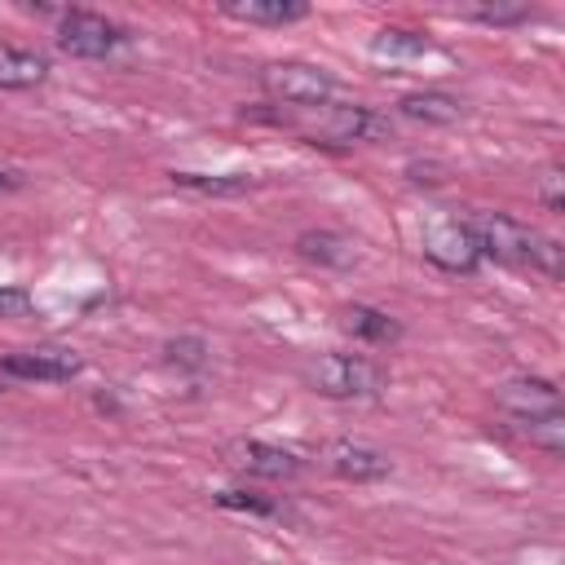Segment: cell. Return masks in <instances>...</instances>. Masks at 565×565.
<instances>
[{
  "label": "cell",
  "instance_id": "cell-1",
  "mask_svg": "<svg viewBox=\"0 0 565 565\" xmlns=\"http://www.w3.org/2000/svg\"><path fill=\"white\" fill-rule=\"evenodd\" d=\"M463 225L472 230L481 256H494L503 265H530L547 278H561L565 274V247L539 230H530L525 221L516 216H503V212H468Z\"/></svg>",
  "mask_w": 565,
  "mask_h": 565
},
{
  "label": "cell",
  "instance_id": "cell-2",
  "mask_svg": "<svg viewBox=\"0 0 565 565\" xmlns=\"http://www.w3.org/2000/svg\"><path fill=\"white\" fill-rule=\"evenodd\" d=\"M305 380L313 393L322 397H375L384 388V371L358 353H318L309 366H305Z\"/></svg>",
  "mask_w": 565,
  "mask_h": 565
},
{
  "label": "cell",
  "instance_id": "cell-3",
  "mask_svg": "<svg viewBox=\"0 0 565 565\" xmlns=\"http://www.w3.org/2000/svg\"><path fill=\"white\" fill-rule=\"evenodd\" d=\"M260 88L282 102V106H300V110H322L335 97V79L322 66L309 62H274L260 71Z\"/></svg>",
  "mask_w": 565,
  "mask_h": 565
},
{
  "label": "cell",
  "instance_id": "cell-4",
  "mask_svg": "<svg viewBox=\"0 0 565 565\" xmlns=\"http://www.w3.org/2000/svg\"><path fill=\"white\" fill-rule=\"evenodd\" d=\"M124 26L102 18V13H88V9H66L57 18V49L66 57H110L119 44H124Z\"/></svg>",
  "mask_w": 565,
  "mask_h": 565
},
{
  "label": "cell",
  "instance_id": "cell-5",
  "mask_svg": "<svg viewBox=\"0 0 565 565\" xmlns=\"http://www.w3.org/2000/svg\"><path fill=\"white\" fill-rule=\"evenodd\" d=\"M322 146H358V141H384L393 137V124L375 115L371 106H322V119L313 128Z\"/></svg>",
  "mask_w": 565,
  "mask_h": 565
},
{
  "label": "cell",
  "instance_id": "cell-6",
  "mask_svg": "<svg viewBox=\"0 0 565 565\" xmlns=\"http://www.w3.org/2000/svg\"><path fill=\"white\" fill-rule=\"evenodd\" d=\"M424 256L446 274H472L481 265V247L463 221H433L424 225Z\"/></svg>",
  "mask_w": 565,
  "mask_h": 565
},
{
  "label": "cell",
  "instance_id": "cell-7",
  "mask_svg": "<svg viewBox=\"0 0 565 565\" xmlns=\"http://www.w3.org/2000/svg\"><path fill=\"white\" fill-rule=\"evenodd\" d=\"M494 406H499L503 415H512L516 424H525V419H543V415H561V388H556L552 380L521 375V380L499 384Z\"/></svg>",
  "mask_w": 565,
  "mask_h": 565
},
{
  "label": "cell",
  "instance_id": "cell-8",
  "mask_svg": "<svg viewBox=\"0 0 565 565\" xmlns=\"http://www.w3.org/2000/svg\"><path fill=\"white\" fill-rule=\"evenodd\" d=\"M322 463H327L335 477H344V481H380V477L393 472V459H388L384 450H375V446H366V441H353V437L327 441V446H322Z\"/></svg>",
  "mask_w": 565,
  "mask_h": 565
},
{
  "label": "cell",
  "instance_id": "cell-9",
  "mask_svg": "<svg viewBox=\"0 0 565 565\" xmlns=\"http://www.w3.org/2000/svg\"><path fill=\"white\" fill-rule=\"evenodd\" d=\"M79 371H84V358L71 353V349H26V353H4L0 358V375H13V380L62 384V380H75Z\"/></svg>",
  "mask_w": 565,
  "mask_h": 565
},
{
  "label": "cell",
  "instance_id": "cell-10",
  "mask_svg": "<svg viewBox=\"0 0 565 565\" xmlns=\"http://www.w3.org/2000/svg\"><path fill=\"white\" fill-rule=\"evenodd\" d=\"M225 463L238 468V472H247V477H269V481H278V477H296V472H300V459H296L291 450H278V446L256 441V437H238V441H230V446H225Z\"/></svg>",
  "mask_w": 565,
  "mask_h": 565
},
{
  "label": "cell",
  "instance_id": "cell-11",
  "mask_svg": "<svg viewBox=\"0 0 565 565\" xmlns=\"http://www.w3.org/2000/svg\"><path fill=\"white\" fill-rule=\"evenodd\" d=\"M221 13L247 26H287L309 18V4L305 0H221Z\"/></svg>",
  "mask_w": 565,
  "mask_h": 565
},
{
  "label": "cell",
  "instance_id": "cell-12",
  "mask_svg": "<svg viewBox=\"0 0 565 565\" xmlns=\"http://www.w3.org/2000/svg\"><path fill=\"white\" fill-rule=\"evenodd\" d=\"M296 252L305 256V260H313V265H322V269H349L353 265V243L344 238V234H335V230H305L300 238H296Z\"/></svg>",
  "mask_w": 565,
  "mask_h": 565
},
{
  "label": "cell",
  "instance_id": "cell-13",
  "mask_svg": "<svg viewBox=\"0 0 565 565\" xmlns=\"http://www.w3.org/2000/svg\"><path fill=\"white\" fill-rule=\"evenodd\" d=\"M397 115H406V119H415V124H455V119L463 115V106H459V97H450V93L424 88V93H406V97L397 102Z\"/></svg>",
  "mask_w": 565,
  "mask_h": 565
},
{
  "label": "cell",
  "instance_id": "cell-14",
  "mask_svg": "<svg viewBox=\"0 0 565 565\" xmlns=\"http://www.w3.org/2000/svg\"><path fill=\"white\" fill-rule=\"evenodd\" d=\"M340 327L358 340H371V344H388L402 335V327L384 313V309H371V305H344L340 309Z\"/></svg>",
  "mask_w": 565,
  "mask_h": 565
},
{
  "label": "cell",
  "instance_id": "cell-15",
  "mask_svg": "<svg viewBox=\"0 0 565 565\" xmlns=\"http://www.w3.org/2000/svg\"><path fill=\"white\" fill-rule=\"evenodd\" d=\"M49 75V62L31 49H0V88H35Z\"/></svg>",
  "mask_w": 565,
  "mask_h": 565
},
{
  "label": "cell",
  "instance_id": "cell-16",
  "mask_svg": "<svg viewBox=\"0 0 565 565\" xmlns=\"http://www.w3.org/2000/svg\"><path fill=\"white\" fill-rule=\"evenodd\" d=\"M371 53H375V57H388V62H406V57L433 53V40L419 35V31H397V26H388V31H380V35L371 40Z\"/></svg>",
  "mask_w": 565,
  "mask_h": 565
},
{
  "label": "cell",
  "instance_id": "cell-17",
  "mask_svg": "<svg viewBox=\"0 0 565 565\" xmlns=\"http://www.w3.org/2000/svg\"><path fill=\"white\" fill-rule=\"evenodd\" d=\"M172 177V185H181V190H194V194H243V190H252L256 181L252 177H243V172H230V177H207V172H168Z\"/></svg>",
  "mask_w": 565,
  "mask_h": 565
},
{
  "label": "cell",
  "instance_id": "cell-18",
  "mask_svg": "<svg viewBox=\"0 0 565 565\" xmlns=\"http://www.w3.org/2000/svg\"><path fill=\"white\" fill-rule=\"evenodd\" d=\"M521 433L539 446V450H547V455H565V415H543V419H525L521 424Z\"/></svg>",
  "mask_w": 565,
  "mask_h": 565
},
{
  "label": "cell",
  "instance_id": "cell-19",
  "mask_svg": "<svg viewBox=\"0 0 565 565\" xmlns=\"http://www.w3.org/2000/svg\"><path fill=\"white\" fill-rule=\"evenodd\" d=\"M463 18H477L486 26H516V22L534 18V4H472V9H463Z\"/></svg>",
  "mask_w": 565,
  "mask_h": 565
},
{
  "label": "cell",
  "instance_id": "cell-20",
  "mask_svg": "<svg viewBox=\"0 0 565 565\" xmlns=\"http://www.w3.org/2000/svg\"><path fill=\"white\" fill-rule=\"evenodd\" d=\"M221 508H234V512H252V516H282V503L256 494V490H221L216 494Z\"/></svg>",
  "mask_w": 565,
  "mask_h": 565
},
{
  "label": "cell",
  "instance_id": "cell-21",
  "mask_svg": "<svg viewBox=\"0 0 565 565\" xmlns=\"http://www.w3.org/2000/svg\"><path fill=\"white\" fill-rule=\"evenodd\" d=\"M168 362H177V366H185V371H203L207 366V344L199 340V335H181V340H168Z\"/></svg>",
  "mask_w": 565,
  "mask_h": 565
},
{
  "label": "cell",
  "instance_id": "cell-22",
  "mask_svg": "<svg viewBox=\"0 0 565 565\" xmlns=\"http://www.w3.org/2000/svg\"><path fill=\"white\" fill-rule=\"evenodd\" d=\"M534 194H539V203H543L547 212H565V172L552 163V168L539 177V190H534Z\"/></svg>",
  "mask_w": 565,
  "mask_h": 565
},
{
  "label": "cell",
  "instance_id": "cell-23",
  "mask_svg": "<svg viewBox=\"0 0 565 565\" xmlns=\"http://www.w3.org/2000/svg\"><path fill=\"white\" fill-rule=\"evenodd\" d=\"M406 181L411 185H441L446 181V168L433 163V159H415V163H406Z\"/></svg>",
  "mask_w": 565,
  "mask_h": 565
},
{
  "label": "cell",
  "instance_id": "cell-24",
  "mask_svg": "<svg viewBox=\"0 0 565 565\" xmlns=\"http://www.w3.org/2000/svg\"><path fill=\"white\" fill-rule=\"evenodd\" d=\"M26 313H31V291L0 287V318H26Z\"/></svg>",
  "mask_w": 565,
  "mask_h": 565
},
{
  "label": "cell",
  "instance_id": "cell-25",
  "mask_svg": "<svg viewBox=\"0 0 565 565\" xmlns=\"http://www.w3.org/2000/svg\"><path fill=\"white\" fill-rule=\"evenodd\" d=\"M18 185H22V177H18V172H4V168H0V190H18Z\"/></svg>",
  "mask_w": 565,
  "mask_h": 565
}]
</instances>
